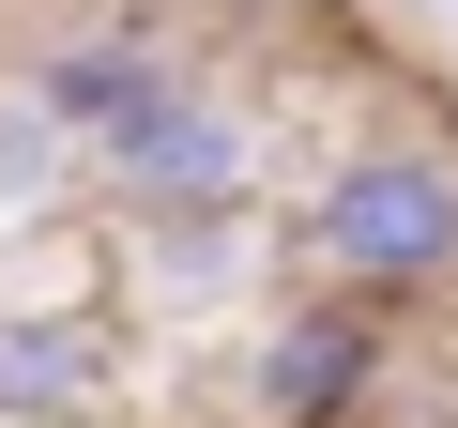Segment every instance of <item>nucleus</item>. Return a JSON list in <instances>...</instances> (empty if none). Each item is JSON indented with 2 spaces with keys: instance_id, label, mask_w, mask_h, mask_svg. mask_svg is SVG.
<instances>
[{
  "instance_id": "nucleus-1",
  "label": "nucleus",
  "mask_w": 458,
  "mask_h": 428,
  "mask_svg": "<svg viewBox=\"0 0 458 428\" xmlns=\"http://www.w3.org/2000/svg\"><path fill=\"white\" fill-rule=\"evenodd\" d=\"M291 245H306V276L321 291H352V306H443L458 291V138H352L321 184H306V214H291Z\"/></svg>"
},
{
  "instance_id": "nucleus-6",
  "label": "nucleus",
  "mask_w": 458,
  "mask_h": 428,
  "mask_svg": "<svg viewBox=\"0 0 458 428\" xmlns=\"http://www.w3.org/2000/svg\"><path fill=\"white\" fill-rule=\"evenodd\" d=\"M62 168H77V138L31 92V62H16V77H0V199H62Z\"/></svg>"
},
{
  "instance_id": "nucleus-2",
  "label": "nucleus",
  "mask_w": 458,
  "mask_h": 428,
  "mask_svg": "<svg viewBox=\"0 0 458 428\" xmlns=\"http://www.w3.org/2000/svg\"><path fill=\"white\" fill-rule=\"evenodd\" d=\"M92 184H107L123 230H138V214H245V184H260V123L229 107L214 77H168V92L92 153Z\"/></svg>"
},
{
  "instance_id": "nucleus-4",
  "label": "nucleus",
  "mask_w": 458,
  "mask_h": 428,
  "mask_svg": "<svg viewBox=\"0 0 458 428\" xmlns=\"http://www.w3.org/2000/svg\"><path fill=\"white\" fill-rule=\"evenodd\" d=\"M168 77H199V62H183L153 16H77V31H47V47H31V92L62 107L77 168H92V153H107V138H123V123L168 92Z\"/></svg>"
},
{
  "instance_id": "nucleus-7",
  "label": "nucleus",
  "mask_w": 458,
  "mask_h": 428,
  "mask_svg": "<svg viewBox=\"0 0 458 428\" xmlns=\"http://www.w3.org/2000/svg\"><path fill=\"white\" fill-rule=\"evenodd\" d=\"M138 261H153L168 291H214L229 261H245V214H138Z\"/></svg>"
},
{
  "instance_id": "nucleus-3",
  "label": "nucleus",
  "mask_w": 458,
  "mask_h": 428,
  "mask_svg": "<svg viewBox=\"0 0 458 428\" xmlns=\"http://www.w3.org/2000/svg\"><path fill=\"white\" fill-rule=\"evenodd\" d=\"M367 398H382V306H352V291H291V306L260 321L245 413H260V428H367Z\"/></svg>"
},
{
  "instance_id": "nucleus-5",
  "label": "nucleus",
  "mask_w": 458,
  "mask_h": 428,
  "mask_svg": "<svg viewBox=\"0 0 458 428\" xmlns=\"http://www.w3.org/2000/svg\"><path fill=\"white\" fill-rule=\"evenodd\" d=\"M123 382L107 306H0V428H92Z\"/></svg>"
}]
</instances>
